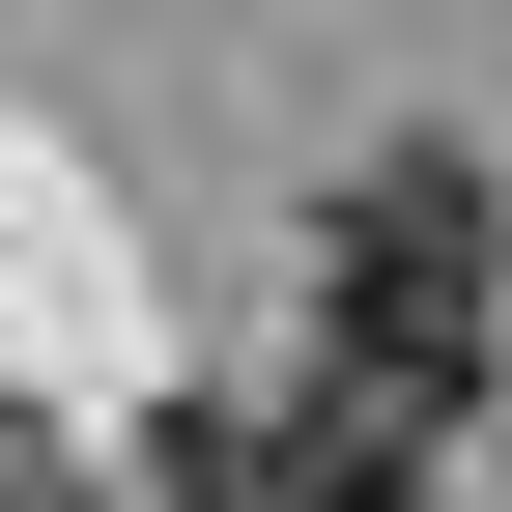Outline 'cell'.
<instances>
[{
	"mask_svg": "<svg viewBox=\"0 0 512 512\" xmlns=\"http://www.w3.org/2000/svg\"><path fill=\"white\" fill-rule=\"evenodd\" d=\"M313 399H370V427H456L484 399V171H342L313 200Z\"/></svg>",
	"mask_w": 512,
	"mask_h": 512,
	"instance_id": "1",
	"label": "cell"
},
{
	"mask_svg": "<svg viewBox=\"0 0 512 512\" xmlns=\"http://www.w3.org/2000/svg\"><path fill=\"white\" fill-rule=\"evenodd\" d=\"M399 456L427 427H370V399H200L171 427V512H427Z\"/></svg>",
	"mask_w": 512,
	"mask_h": 512,
	"instance_id": "2",
	"label": "cell"
},
{
	"mask_svg": "<svg viewBox=\"0 0 512 512\" xmlns=\"http://www.w3.org/2000/svg\"><path fill=\"white\" fill-rule=\"evenodd\" d=\"M0 512H86V456H57V427H29V399H0Z\"/></svg>",
	"mask_w": 512,
	"mask_h": 512,
	"instance_id": "3",
	"label": "cell"
},
{
	"mask_svg": "<svg viewBox=\"0 0 512 512\" xmlns=\"http://www.w3.org/2000/svg\"><path fill=\"white\" fill-rule=\"evenodd\" d=\"M484 256H512V171H484Z\"/></svg>",
	"mask_w": 512,
	"mask_h": 512,
	"instance_id": "4",
	"label": "cell"
}]
</instances>
